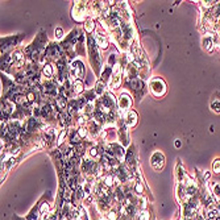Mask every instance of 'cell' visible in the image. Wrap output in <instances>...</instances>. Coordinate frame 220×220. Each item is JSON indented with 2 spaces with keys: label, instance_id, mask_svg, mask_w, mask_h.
Here are the masks:
<instances>
[{
  "label": "cell",
  "instance_id": "cell-9",
  "mask_svg": "<svg viewBox=\"0 0 220 220\" xmlns=\"http://www.w3.org/2000/svg\"><path fill=\"white\" fill-rule=\"evenodd\" d=\"M95 91H96V94H99V95L104 91V84H103V82H96V84H95Z\"/></svg>",
  "mask_w": 220,
  "mask_h": 220
},
{
  "label": "cell",
  "instance_id": "cell-8",
  "mask_svg": "<svg viewBox=\"0 0 220 220\" xmlns=\"http://www.w3.org/2000/svg\"><path fill=\"white\" fill-rule=\"evenodd\" d=\"M212 170H214V173H216V174L220 173V160L214 161V164H212Z\"/></svg>",
  "mask_w": 220,
  "mask_h": 220
},
{
  "label": "cell",
  "instance_id": "cell-20",
  "mask_svg": "<svg viewBox=\"0 0 220 220\" xmlns=\"http://www.w3.org/2000/svg\"><path fill=\"white\" fill-rule=\"evenodd\" d=\"M175 146H177V148L181 146V141H179V140H177V141H175Z\"/></svg>",
  "mask_w": 220,
  "mask_h": 220
},
{
  "label": "cell",
  "instance_id": "cell-2",
  "mask_svg": "<svg viewBox=\"0 0 220 220\" xmlns=\"http://www.w3.org/2000/svg\"><path fill=\"white\" fill-rule=\"evenodd\" d=\"M164 154L161 152H156L152 156V166L156 169V170H161L162 166H164Z\"/></svg>",
  "mask_w": 220,
  "mask_h": 220
},
{
  "label": "cell",
  "instance_id": "cell-15",
  "mask_svg": "<svg viewBox=\"0 0 220 220\" xmlns=\"http://www.w3.org/2000/svg\"><path fill=\"white\" fill-rule=\"evenodd\" d=\"M78 136H79V137H84V136H87V131H86L84 128H79V131H78Z\"/></svg>",
  "mask_w": 220,
  "mask_h": 220
},
{
  "label": "cell",
  "instance_id": "cell-18",
  "mask_svg": "<svg viewBox=\"0 0 220 220\" xmlns=\"http://www.w3.org/2000/svg\"><path fill=\"white\" fill-rule=\"evenodd\" d=\"M108 218H110V220H115V219H116V214H115L113 211L110 212V214H108Z\"/></svg>",
  "mask_w": 220,
  "mask_h": 220
},
{
  "label": "cell",
  "instance_id": "cell-6",
  "mask_svg": "<svg viewBox=\"0 0 220 220\" xmlns=\"http://www.w3.org/2000/svg\"><path fill=\"white\" fill-rule=\"evenodd\" d=\"M96 41H98V45H100L103 49H106L107 48V45H108V40L104 37V36H98L96 37Z\"/></svg>",
  "mask_w": 220,
  "mask_h": 220
},
{
  "label": "cell",
  "instance_id": "cell-14",
  "mask_svg": "<svg viewBox=\"0 0 220 220\" xmlns=\"http://www.w3.org/2000/svg\"><path fill=\"white\" fill-rule=\"evenodd\" d=\"M148 219H149V214L146 211H142L140 214V220H148Z\"/></svg>",
  "mask_w": 220,
  "mask_h": 220
},
{
  "label": "cell",
  "instance_id": "cell-1",
  "mask_svg": "<svg viewBox=\"0 0 220 220\" xmlns=\"http://www.w3.org/2000/svg\"><path fill=\"white\" fill-rule=\"evenodd\" d=\"M152 91H153V94L154 95H157V96H160V95H162V94L165 92V83H164V81L162 79H153L152 81Z\"/></svg>",
  "mask_w": 220,
  "mask_h": 220
},
{
  "label": "cell",
  "instance_id": "cell-11",
  "mask_svg": "<svg viewBox=\"0 0 220 220\" xmlns=\"http://www.w3.org/2000/svg\"><path fill=\"white\" fill-rule=\"evenodd\" d=\"M44 74H45L48 78L52 77L53 71H52V67H50V65H46V66H45V69H44Z\"/></svg>",
  "mask_w": 220,
  "mask_h": 220
},
{
  "label": "cell",
  "instance_id": "cell-4",
  "mask_svg": "<svg viewBox=\"0 0 220 220\" xmlns=\"http://www.w3.org/2000/svg\"><path fill=\"white\" fill-rule=\"evenodd\" d=\"M71 71H73L75 78H81L82 75H83V71H84V67H83V65H82V62H79V61L74 62L73 66H71Z\"/></svg>",
  "mask_w": 220,
  "mask_h": 220
},
{
  "label": "cell",
  "instance_id": "cell-22",
  "mask_svg": "<svg viewBox=\"0 0 220 220\" xmlns=\"http://www.w3.org/2000/svg\"><path fill=\"white\" fill-rule=\"evenodd\" d=\"M218 211L220 212V202H219V203H218Z\"/></svg>",
  "mask_w": 220,
  "mask_h": 220
},
{
  "label": "cell",
  "instance_id": "cell-19",
  "mask_svg": "<svg viewBox=\"0 0 220 220\" xmlns=\"http://www.w3.org/2000/svg\"><path fill=\"white\" fill-rule=\"evenodd\" d=\"M136 191H137L139 194H141V193H142V186L137 183V185H136Z\"/></svg>",
  "mask_w": 220,
  "mask_h": 220
},
{
  "label": "cell",
  "instance_id": "cell-12",
  "mask_svg": "<svg viewBox=\"0 0 220 220\" xmlns=\"http://www.w3.org/2000/svg\"><path fill=\"white\" fill-rule=\"evenodd\" d=\"M84 28H86V30L87 32H92V29L95 28V24H94L92 21H87L86 25H84Z\"/></svg>",
  "mask_w": 220,
  "mask_h": 220
},
{
  "label": "cell",
  "instance_id": "cell-16",
  "mask_svg": "<svg viewBox=\"0 0 220 220\" xmlns=\"http://www.w3.org/2000/svg\"><path fill=\"white\" fill-rule=\"evenodd\" d=\"M214 193H215L216 196L220 198V185H215L214 186Z\"/></svg>",
  "mask_w": 220,
  "mask_h": 220
},
{
  "label": "cell",
  "instance_id": "cell-21",
  "mask_svg": "<svg viewBox=\"0 0 220 220\" xmlns=\"http://www.w3.org/2000/svg\"><path fill=\"white\" fill-rule=\"evenodd\" d=\"M208 178H210V173H206V174H204V179H206V181H207Z\"/></svg>",
  "mask_w": 220,
  "mask_h": 220
},
{
  "label": "cell",
  "instance_id": "cell-10",
  "mask_svg": "<svg viewBox=\"0 0 220 220\" xmlns=\"http://www.w3.org/2000/svg\"><path fill=\"white\" fill-rule=\"evenodd\" d=\"M211 108L215 111V112H220V102L215 100L214 103H211Z\"/></svg>",
  "mask_w": 220,
  "mask_h": 220
},
{
  "label": "cell",
  "instance_id": "cell-5",
  "mask_svg": "<svg viewBox=\"0 0 220 220\" xmlns=\"http://www.w3.org/2000/svg\"><path fill=\"white\" fill-rule=\"evenodd\" d=\"M127 123L129 127H133V125L137 123V115L136 112H133V111H129L128 115H127Z\"/></svg>",
  "mask_w": 220,
  "mask_h": 220
},
{
  "label": "cell",
  "instance_id": "cell-13",
  "mask_svg": "<svg viewBox=\"0 0 220 220\" xmlns=\"http://www.w3.org/2000/svg\"><path fill=\"white\" fill-rule=\"evenodd\" d=\"M104 183H106L107 186H112V175H108V177H106L104 178Z\"/></svg>",
  "mask_w": 220,
  "mask_h": 220
},
{
  "label": "cell",
  "instance_id": "cell-3",
  "mask_svg": "<svg viewBox=\"0 0 220 220\" xmlns=\"http://www.w3.org/2000/svg\"><path fill=\"white\" fill-rule=\"evenodd\" d=\"M132 104V100H131V96L127 95V94H123L120 96V99H119V107H120V110H129V107H131Z\"/></svg>",
  "mask_w": 220,
  "mask_h": 220
},
{
  "label": "cell",
  "instance_id": "cell-17",
  "mask_svg": "<svg viewBox=\"0 0 220 220\" xmlns=\"http://www.w3.org/2000/svg\"><path fill=\"white\" fill-rule=\"evenodd\" d=\"M56 33H57V34H56L57 38H62V37H63V30L61 29V28H57V29H56Z\"/></svg>",
  "mask_w": 220,
  "mask_h": 220
},
{
  "label": "cell",
  "instance_id": "cell-7",
  "mask_svg": "<svg viewBox=\"0 0 220 220\" xmlns=\"http://www.w3.org/2000/svg\"><path fill=\"white\" fill-rule=\"evenodd\" d=\"M73 87H74V91L77 92V94H79V92L83 91V83H82L81 81H75L74 84H73Z\"/></svg>",
  "mask_w": 220,
  "mask_h": 220
}]
</instances>
